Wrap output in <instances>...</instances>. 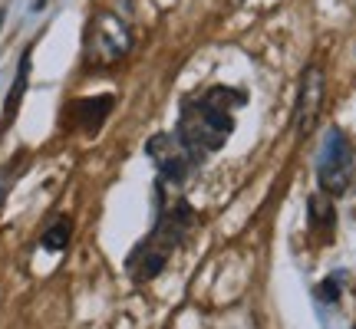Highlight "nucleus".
Wrapping results in <instances>:
<instances>
[{
	"label": "nucleus",
	"mask_w": 356,
	"mask_h": 329,
	"mask_svg": "<svg viewBox=\"0 0 356 329\" xmlns=\"http://www.w3.org/2000/svg\"><path fill=\"white\" fill-rule=\"evenodd\" d=\"M323 99H327V79L317 63H310L300 73V86H297V99H293L291 126L297 139H307L317 128L320 115H323Z\"/></svg>",
	"instance_id": "obj_6"
},
{
	"label": "nucleus",
	"mask_w": 356,
	"mask_h": 329,
	"mask_svg": "<svg viewBox=\"0 0 356 329\" xmlns=\"http://www.w3.org/2000/svg\"><path fill=\"white\" fill-rule=\"evenodd\" d=\"M356 178V155L353 145L346 139L343 128H327V135L320 142V152H317V181L320 191H327L330 198H340L350 191Z\"/></svg>",
	"instance_id": "obj_5"
},
{
	"label": "nucleus",
	"mask_w": 356,
	"mask_h": 329,
	"mask_svg": "<svg viewBox=\"0 0 356 329\" xmlns=\"http://www.w3.org/2000/svg\"><path fill=\"white\" fill-rule=\"evenodd\" d=\"M191 228H195V211H191V204L175 198V194H172V198L159 194V217H155L152 234H149L142 244H136V251L129 253V260H126L129 277L136 280V283L155 280L168 267L172 253L185 244Z\"/></svg>",
	"instance_id": "obj_1"
},
{
	"label": "nucleus",
	"mask_w": 356,
	"mask_h": 329,
	"mask_svg": "<svg viewBox=\"0 0 356 329\" xmlns=\"http://www.w3.org/2000/svg\"><path fill=\"white\" fill-rule=\"evenodd\" d=\"M175 132L204 158V155L225 149V142H228L231 132H234V115H231L228 109H221L218 102H211L208 96L188 99L181 106Z\"/></svg>",
	"instance_id": "obj_2"
},
{
	"label": "nucleus",
	"mask_w": 356,
	"mask_h": 329,
	"mask_svg": "<svg viewBox=\"0 0 356 329\" xmlns=\"http://www.w3.org/2000/svg\"><path fill=\"white\" fill-rule=\"evenodd\" d=\"M204 96H208L211 102H218L221 109H228V112H234V109H241L244 99H248V96H244L241 89H228V86H211L208 92H204Z\"/></svg>",
	"instance_id": "obj_9"
},
{
	"label": "nucleus",
	"mask_w": 356,
	"mask_h": 329,
	"mask_svg": "<svg viewBox=\"0 0 356 329\" xmlns=\"http://www.w3.org/2000/svg\"><path fill=\"white\" fill-rule=\"evenodd\" d=\"M307 224L314 234H323V237L337 228V208H333V198L327 191H317L307 198Z\"/></svg>",
	"instance_id": "obj_7"
},
{
	"label": "nucleus",
	"mask_w": 356,
	"mask_h": 329,
	"mask_svg": "<svg viewBox=\"0 0 356 329\" xmlns=\"http://www.w3.org/2000/svg\"><path fill=\"white\" fill-rule=\"evenodd\" d=\"M26 69H30V53H24V60H20V73H17V83H13V92L10 99H7V112H3V126L13 119L17 112V106H20V96H24V86H26Z\"/></svg>",
	"instance_id": "obj_10"
},
{
	"label": "nucleus",
	"mask_w": 356,
	"mask_h": 329,
	"mask_svg": "<svg viewBox=\"0 0 356 329\" xmlns=\"http://www.w3.org/2000/svg\"><path fill=\"white\" fill-rule=\"evenodd\" d=\"M145 155L152 158L155 171H159V188L178 191L191 178V171L202 164V155L191 149L178 132H159L145 142Z\"/></svg>",
	"instance_id": "obj_4"
},
{
	"label": "nucleus",
	"mask_w": 356,
	"mask_h": 329,
	"mask_svg": "<svg viewBox=\"0 0 356 329\" xmlns=\"http://www.w3.org/2000/svg\"><path fill=\"white\" fill-rule=\"evenodd\" d=\"M340 283H343V273H337V277H327L323 283H320L317 300H323V303H337V300H340Z\"/></svg>",
	"instance_id": "obj_11"
},
{
	"label": "nucleus",
	"mask_w": 356,
	"mask_h": 329,
	"mask_svg": "<svg viewBox=\"0 0 356 329\" xmlns=\"http://www.w3.org/2000/svg\"><path fill=\"white\" fill-rule=\"evenodd\" d=\"M353 329H356V326H353Z\"/></svg>",
	"instance_id": "obj_12"
},
{
	"label": "nucleus",
	"mask_w": 356,
	"mask_h": 329,
	"mask_svg": "<svg viewBox=\"0 0 356 329\" xmlns=\"http://www.w3.org/2000/svg\"><path fill=\"white\" fill-rule=\"evenodd\" d=\"M136 47L132 26L113 10H96L89 17L86 37H83V60L89 69H106V66L122 63Z\"/></svg>",
	"instance_id": "obj_3"
},
{
	"label": "nucleus",
	"mask_w": 356,
	"mask_h": 329,
	"mask_svg": "<svg viewBox=\"0 0 356 329\" xmlns=\"http://www.w3.org/2000/svg\"><path fill=\"white\" fill-rule=\"evenodd\" d=\"M70 237H73V224H70V217H56L50 228L43 230V251H53V253H60L70 247Z\"/></svg>",
	"instance_id": "obj_8"
}]
</instances>
